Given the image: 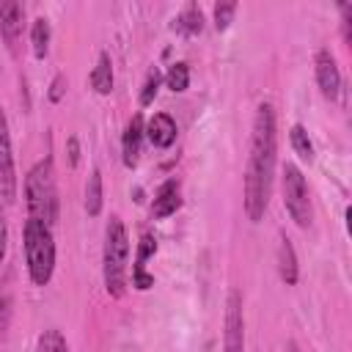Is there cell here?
<instances>
[{"label":"cell","mask_w":352,"mask_h":352,"mask_svg":"<svg viewBox=\"0 0 352 352\" xmlns=\"http://www.w3.org/2000/svg\"><path fill=\"white\" fill-rule=\"evenodd\" d=\"M289 140H292V148H294V154H297L300 160L314 162V143H311V138H308V132H305L302 124H294V126L289 129Z\"/></svg>","instance_id":"18"},{"label":"cell","mask_w":352,"mask_h":352,"mask_svg":"<svg viewBox=\"0 0 352 352\" xmlns=\"http://www.w3.org/2000/svg\"><path fill=\"white\" fill-rule=\"evenodd\" d=\"M126 261H129V234L118 214L104 226V250H102V278L110 297H124L126 292Z\"/></svg>","instance_id":"2"},{"label":"cell","mask_w":352,"mask_h":352,"mask_svg":"<svg viewBox=\"0 0 352 352\" xmlns=\"http://www.w3.org/2000/svg\"><path fill=\"white\" fill-rule=\"evenodd\" d=\"M11 316H14V300L8 292H0V341H6V336H8Z\"/></svg>","instance_id":"22"},{"label":"cell","mask_w":352,"mask_h":352,"mask_svg":"<svg viewBox=\"0 0 352 352\" xmlns=\"http://www.w3.org/2000/svg\"><path fill=\"white\" fill-rule=\"evenodd\" d=\"M146 140L154 148H170L176 140V121L168 113H154L146 121Z\"/></svg>","instance_id":"11"},{"label":"cell","mask_w":352,"mask_h":352,"mask_svg":"<svg viewBox=\"0 0 352 352\" xmlns=\"http://www.w3.org/2000/svg\"><path fill=\"white\" fill-rule=\"evenodd\" d=\"M286 352H300V346H297V341H286Z\"/></svg>","instance_id":"29"},{"label":"cell","mask_w":352,"mask_h":352,"mask_svg":"<svg viewBox=\"0 0 352 352\" xmlns=\"http://www.w3.org/2000/svg\"><path fill=\"white\" fill-rule=\"evenodd\" d=\"M132 286L135 289H140V292H146V289H151L154 286V275H148L146 270H132Z\"/></svg>","instance_id":"25"},{"label":"cell","mask_w":352,"mask_h":352,"mask_svg":"<svg viewBox=\"0 0 352 352\" xmlns=\"http://www.w3.org/2000/svg\"><path fill=\"white\" fill-rule=\"evenodd\" d=\"M36 352H69V344H66V336L58 330V327H50L38 336L36 341Z\"/></svg>","instance_id":"19"},{"label":"cell","mask_w":352,"mask_h":352,"mask_svg":"<svg viewBox=\"0 0 352 352\" xmlns=\"http://www.w3.org/2000/svg\"><path fill=\"white\" fill-rule=\"evenodd\" d=\"M69 162H72V165L80 162V146H77V138H69Z\"/></svg>","instance_id":"28"},{"label":"cell","mask_w":352,"mask_h":352,"mask_svg":"<svg viewBox=\"0 0 352 352\" xmlns=\"http://www.w3.org/2000/svg\"><path fill=\"white\" fill-rule=\"evenodd\" d=\"M179 206H182V190H179V182H176V179H168L165 184H160V190H157V195H154L151 214H154L157 220H162V217H170Z\"/></svg>","instance_id":"12"},{"label":"cell","mask_w":352,"mask_h":352,"mask_svg":"<svg viewBox=\"0 0 352 352\" xmlns=\"http://www.w3.org/2000/svg\"><path fill=\"white\" fill-rule=\"evenodd\" d=\"M63 91H66V77L63 74H55V80L50 82V102H60Z\"/></svg>","instance_id":"26"},{"label":"cell","mask_w":352,"mask_h":352,"mask_svg":"<svg viewBox=\"0 0 352 352\" xmlns=\"http://www.w3.org/2000/svg\"><path fill=\"white\" fill-rule=\"evenodd\" d=\"M0 198L8 204L16 201V162H14L11 129L3 107H0Z\"/></svg>","instance_id":"6"},{"label":"cell","mask_w":352,"mask_h":352,"mask_svg":"<svg viewBox=\"0 0 352 352\" xmlns=\"http://www.w3.org/2000/svg\"><path fill=\"white\" fill-rule=\"evenodd\" d=\"M102 204H104V190H102V170L94 168L88 182H85V212L88 217H96L102 212Z\"/></svg>","instance_id":"15"},{"label":"cell","mask_w":352,"mask_h":352,"mask_svg":"<svg viewBox=\"0 0 352 352\" xmlns=\"http://www.w3.org/2000/svg\"><path fill=\"white\" fill-rule=\"evenodd\" d=\"M280 190H283V206H286L289 217H292L300 228H308V226H311V217H314L311 190H308V182H305L302 170H300L294 162H286V165H283Z\"/></svg>","instance_id":"5"},{"label":"cell","mask_w":352,"mask_h":352,"mask_svg":"<svg viewBox=\"0 0 352 352\" xmlns=\"http://www.w3.org/2000/svg\"><path fill=\"white\" fill-rule=\"evenodd\" d=\"M314 72H316V85L322 91L324 99H338L341 94V72H338V63H336V55L322 47L316 55H314Z\"/></svg>","instance_id":"8"},{"label":"cell","mask_w":352,"mask_h":352,"mask_svg":"<svg viewBox=\"0 0 352 352\" xmlns=\"http://www.w3.org/2000/svg\"><path fill=\"white\" fill-rule=\"evenodd\" d=\"M173 30H179L182 36H195V33H201V30H204V14H201V8H198L195 3L184 6V11L173 19Z\"/></svg>","instance_id":"16"},{"label":"cell","mask_w":352,"mask_h":352,"mask_svg":"<svg viewBox=\"0 0 352 352\" xmlns=\"http://www.w3.org/2000/svg\"><path fill=\"white\" fill-rule=\"evenodd\" d=\"M234 14H236V3H217L214 6V28L217 30H226L231 25Z\"/></svg>","instance_id":"24"},{"label":"cell","mask_w":352,"mask_h":352,"mask_svg":"<svg viewBox=\"0 0 352 352\" xmlns=\"http://www.w3.org/2000/svg\"><path fill=\"white\" fill-rule=\"evenodd\" d=\"M154 250H157V239H154L151 234H143V239H140V245H138L135 267H138V270H146V261L154 256Z\"/></svg>","instance_id":"23"},{"label":"cell","mask_w":352,"mask_h":352,"mask_svg":"<svg viewBox=\"0 0 352 352\" xmlns=\"http://www.w3.org/2000/svg\"><path fill=\"white\" fill-rule=\"evenodd\" d=\"M22 248H25V264L28 275L36 286H47L55 272V236L52 226L28 217L22 228Z\"/></svg>","instance_id":"4"},{"label":"cell","mask_w":352,"mask_h":352,"mask_svg":"<svg viewBox=\"0 0 352 352\" xmlns=\"http://www.w3.org/2000/svg\"><path fill=\"white\" fill-rule=\"evenodd\" d=\"M91 88L102 96H107L113 91V60L107 52H99V58H96V66L91 72Z\"/></svg>","instance_id":"14"},{"label":"cell","mask_w":352,"mask_h":352,"mask_svg":"<svg viewBox=\"0 0 352 352\" xmlns=\"http://www.w3.org/2000/svg\"><path fill=\"white\" fill-rule=\"evenodd\" d=\"M50 22H47V16H36L33 19V25H30V44H33V55L41 60V58H47V52H50Z\"/></svg>","instance_id":"17"},{"label":"cell","mask_w":352,"mask_h":352,"mask_svg":"<svg viewBox=\"0 0 352 352\" xmlns=\"http://www.w3.org/2000/svg\"><path fill=\"white\" fill-rule=\"evenodd\" d=\"M165 85L173 91V94H182V91H187V85H190V66L187 63H173L170 69H168V74H165Z\"/></svg>","instance_id":"20"},{"label":"cell","mask_w":352,"mask_h":352,"mask_svg":"<svg viewBox=\"0 0 352 352\" xmlns=\"http://www.w3.org/2000/svg\"><path fill=\"white\" fill-rule=\"evenodd\" d=\"M22 22H25V6L14 0H0V36L8 47L11 55H16V44L22 36Z\"/></svg>","instance_id":"9"},{"label":"cell","mask_w":352,"mask_h":352,"mask_svg":"<svg viewBox=\"0 0 352 352\" xmlns=\"http://www.w3.org/2000/svg\"><path fill=\"white\" fill-rule=\"evenodd\" d=\"M6 248H8V226H6V214H3V204H0V264L6 258Z\"/></svg>","instance_id":"27"},{"label":"cell","mask_w":352,"mask_h":352,"mask_svg":"<svg viewBox=\"0 0 352 352\" xmlns=\"http://www.w3.org/2000/svg\"><path fill=\"white\" fill-rule=\"evenodd\" d=\"M143 138H146V121H143L140 113H135V116L126 121L124 138H121V154H124V165H126V168H135V165H138Z\"/></svg>","instance_id":"10"},{"label":"cell","mask_w":352,"mask_h":352,"mask_svg":"<svg viewBox=\"0 0 352 352\" xmlns=\"http://www.w3.org/2000/svg\"><path fill=\"white\" fill-rule=\"evenodd\" d=\"M223 352H245V314H242V294L236 289H231L226 300Z\"/></svg>","instance_id":"7"},{"label":"cell","mask_w":352,"mask_h":352,"mask_svg":"<svg viewBox=\"0 0 352 352\" xmlns=\"http://www.w3.org/2000/svg\"><path fill=\"white\" fill-rule=\"evenodd\" d=\"M278 275L286 286H294L297 278H300V267H297V253H294V245L292 239L283 234L280 242H278Z\"/></svg>","instance_id":"13"},{"label":"cell","mask_w":352,"mask_h":352,"mask_svg":"<svg viewBox=\"0 0 352 352\" xmlns=\"http://www.w3.org/2000/svg\"><path fill=\"white\" fill-rule=\"evenodd\" d=\"M25 206L28 217H36L47 226L58 220V184H55V165L52 157L38 160L25 176Z\"/></svg>","instance_id":"3"},{"label":"cell","mask_w":352,"mask_h":352,"mask_svg":"<svg viewBox=\"0 0 352 352\" xmlns=\"http://www.w3.org/2000/svg\"><path fill=\"white\" fill-rule=\"evenodd\" d=\"M160 82H162L160 69H151V72L146 74V82H143V91H140V104H143V107L154 102V96H157V91H160Z\"/></svg>","instance_id":"21"},{"label":"cell","mask_w":352,"mask_h":352,"mask_svg":"<svg viewBox=\"0 0 352 352\" xmlns=\"http://www.w3.org/2000/svg\"><path fill=\"white\" fill-rule=\"evenodd\" d=\"M275 160H278V121L272 102H261L253 116V135H250V154L245 168V214L250 223H261L275 179Z\"/></svg>","instance_id":"1"}]
</instances>
